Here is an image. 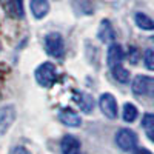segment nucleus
<instances>
[{"label":"nucleus","mask_w":154,"mask_h":154,"mask_svg":"<svg viewBox=\"0 0 154 154\" xmlns=\"http://www.w3.org/2000/svg\"><path fill=\"white\" fill-rule=\"evenodd\" d=\"M134 20H136V25L140 29H145V31L154 29V20H151L146 14H143V12H137L134 16Z\"/></svg>","instance_id":"obj_13"},{"label":"nucleus","mask_w":154,"mask_h":154,"mask_svg":"<svg viewBox=\"0 0 154 154\" xmlns=\"http://www.w3.org/2000/svg\"><path fill=\"white\" fill-rule=\"evenodd\" d=\"M99 106H100V111L103 112L108 119H116L119 114V109H117V102H116L114 96L109 94V93H105L102 94L100 99H99Z\"/></svg>","instance_id":"obj_5"},{"label":"nucleus","mask_w":154,"mask_h":154,"mask_svg":"<svg viewBox=\"0 0 154 154\" xmlns=\"http://www.w3.org/2000/svg\"><path fill=\"white\" fill-rule=\"evenodd\" d=\"M97 37L100 38L103 43H111L114 40V29L111 26V22L109 20H102L100 26H99V32H97Z\"/></svg>","instance_id":"obj_11"},{"label":"nucleus","mask_w":154,"mask_h":154,"mask_svg":"<svg viewBox=\"0 0 154 154\" xmlns=\"http://www.w3.org/2000/svg\"><path fill=\"white\" fill-rule=\"evenodd\" d=\"M45 49L49 56L53 57H62L65 54V43H63V37L59 32H49L45 37Z\"/></svg>","instance_id":"obj_2"},{"label":"nucleus","mask_w":154,"mask_h":154,"mask_svg":"<svg viewBox=\"0 0 154 154\" xmlns=\"http://www.w3.org/2000/svg\"><path fill=\"white\" fill-rule=\"evenodd\" d=\"M123 57H125V53H123L122 46L119 43H111L109 48H108V57H106V62H108L109 68H114V66L120 65Z\"/></svg>","instance_id":"obj_9"},{"label":"nucleus","mask_w":154,"mask_h":154,"mask_svg":"<svg viewBox=\"0 0 154 154\" xmlns=\"http://www.w3.org/2000/svg\"><path fill=\"white\" fill-rule=\"evenodd\" d=\"M136 154H152L149 149H145V148H140V149H137L136 151Z\"/></svg>","instance_id":"obj_20"},{"label":"nucleus","mask_w":154,"mask_h":154,"mask_svg":"<svg viewBox=\"0 0 154 154\" xmlns=\"http://www.w3.org/2000/svg\"><path fill=\"white\" fill-rule=\"evenodd\" d=\"M122 116H123V120H125V122L133 123V122L137 119L139 111H137V108H136L133 103H125V105H123V112H122Z\"/></svg>","instance_id":"obj_16"},{"label":"nucleus","mask_w":154,"mask_h":154,"mask_svg":"<svg viewBox=\"0 0 154 154\" xmlns=\"http://www.w3.org/2000/svg\"><path fill=\"white\" fill-rule=\"evenodd\" d=\"M143 62L145 66L151 71H154V49H146L143 54Z\"/></svg>","instance_id":"obj_18"},{"label":"nucleus","mask_w":154,"mask_h":154,"mask_svg":"<svg viewBox=\"0 0 154 154\" xmlns=\"http://www.w3.org/2000/svg\"><path fill=\"white\" fill-rule=\"evenodd\" d=\"M11 154H31L25 146H16L14 149L11 151Z\"/></svg>","instance_id":"obj_19"},{"label":"nucleus","mask_w":154,"mask_h":154,"mask_svg":"<svg viewBox=\"0 0 154 154\" xmlns=\"http://www.w3.org/2000/svg\"><path fill=\"white\" fill-rule=\"evenodd\" d=\"M133 93L136 96H149L154 97V77L137 75L133 80Z\"/></svg>","instance_id":"obj_3"},{"label":"nucleus","mask_w":154,"mask_h":154,"mask_svg":"<svg viewBox=\"0 0 154 154\" xmlns=\"http://www.w3.org/2000/svg\"><path fill=\"white\" fill-rule=\"evenodd\" d=\"M34 77H35V82L43 86V88H49L53 86L56 82H57V72H56V66L49 62H45L42 65H38L35 72H34Z\"/></svg>","instance_id":"obj_1"},{"label":"nucleus","mask_w":154,"mask_h":154,"mask_svg":"<svg viewBox=\"0 0 154 154\" xmlns=\"http://www.w3.org/2000/svg\"><path fill=\"white\" fill-rule=\"evenodd\" d=\"M142 126L146 133V137L154 142V114H145L142 119Z\"/></svg>","instance_id":"obj_14"},{"label":"nucleus","mask_w":154,"mask_h":154,"mask_svg":"<svg viewBox=\"0 0 154 154\" xmlns=\"http://www.w3.org/2000/svg\"><path fill=\"white\" fill-rule=\"evenodd\" d=\"M8 8H9L11 16L16 17V19H22L23 14H25V11H23V0H9Z\"/></svg>","instance_id":"obj_15"},{"label":"nucleus","mask_w":154,"mask_h":154,"mask_svg":"<svg viewBox=\"0 0 154 154\" xmlns=\"http://www.w3.org/2000/svg\"><path fill=\"white\" fill-rule=\"evenodd\" d=\"M116 143L122 151H131L137 145V134L130 128H122L116 134Z\"/></svg>","instance_id":"obj_4"},{"label":"nucleus","mask_w":154,"mask_h":154,"mask_svg":"<svg viewBox=\"0 0 154 154\" xmlns=\"http://www.w3.org/2000/svg\"><path fill=\"white\" fill-rule=\"evenodd\" d=\"M112 71V75H114V79L120 82V83H126L128 80H130V72H128V69H125L122 65H117V66H114L111 68Z\"/></svg>","instance_id":"obj_17"},{"label":"nucleus","mask_w":154,"mask_h":154,"mask_svg":"<svg viewBox=\"0 0 154 154\" xmlns=\"http://www.w3.org/2000/svg\"><path fill=\"white\" fill-rule=\"evenodd\" d=\"M72 99L77 105L80 106V109L83 112H91L93 108H94V99L91 94L88 93H83V91H72Z\"/></svg>","instance_id":"obj_6"},{"label":"nucleus","mask_w":154,"mask_h":154,"mask_svg":"<svg viewBox=\"0 0 154 154\" xmlns=\"http://www.w3.org/2000/svg\"><path fill=\"white\" fill-rule=\"evenodd\" d=\"M31 12L35 19H43L48 12H49V2L48 0H31L29 2Z\"/></svg>","instance_id":"obj_10"},{"label":"nucleus","mask_w":154,"mask_h":154,"mask_svg":"<svg viewBox=\"0 0 154 154\" xmlns=\"http://www.w3.org/2000/svg\"><path fill=\"white\" fill-rule=\"evenodd\" d=\"M59 120L63 123V125H66V126H80L82 123V119H80V116L77 114L74 109L71 108H63L59 111Z\"/></svg>","instance_id":"obj_8"},{"label":"nucleus","mask_w":154,"mask_h":154,"mask_svg":"<svg viewBox=\"0 0 154 154\" xmlns=\"http://www.w3.org/2000/svg\"><path fill=\"white\" fill-rule=\"evenodd\" d=\"M14 117H16V112L12 106H5L0 109V131L5 133V130L12 123Z\"/></svg>","instance_id":"obj_12"},{"label":"nucleus","mask_w":154,"mask_h":154,"mask_svg":"<svg viewBox=\"0 0 154 154\" xmlns=\"http://www.w3.org/2000/svg\"><path fill=\"white\" fill-rule=\"evenodd\" d=\"M60 149L63 154H82L80 140L74 136H65L60 142Z\"/></svg>","instance_id":"obj_7"}]
</instances>
